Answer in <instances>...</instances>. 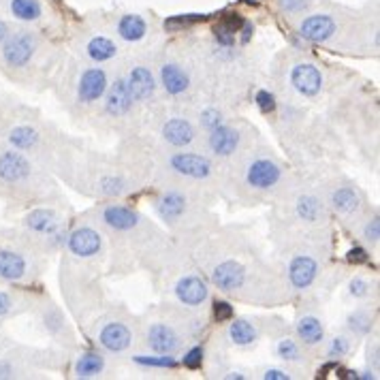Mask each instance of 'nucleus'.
Returning <instances> with one entry per match:
<instances>
[{
    "mask_svg": "<svg viewBox=\"0 0 380 380\" xmlns=\"http://www.w3.org/2000/svg\"><path fill=\"white\" fill-rule=\"evenodd\" d=\"M37 52V37L28 30H19L9 35L3 45V58L9 66H26Z\"/></svg>",
    "mask_w": 380,
    "mask_h": 380,
    "instance_id": "obj_1",
    "label": "nucleus"
},
{
    "mask_svg": "<svg viewBox=\"0 0 380 380\" xmlns=\"http://www.w3.org/2000/svg\"><path fill=\"white\" fill-rule=\"evenodd\" d=\"M338 33V21L329 13H316L299 24V35L310 43H327Z\"/></svg>",
    "mask_w": 380,
    "mask_h": 380,
    "instance_id": "obj_2",
    "label": "nucleus"
},
{
    "mask_svg": "<svg viewBox=\"0 0 380 380\" xmlns=\"http://www.w3.org/2000/svg\"><path fill=\"white\" fill-rule=\"evenodd\" d=\"M169 165L175 173H180L184 177H192V180H206V177L212 173V163L206 156L190 154V152L173 154Z\"/></svg>",
    "mask_w": 380,
    "mask_h": 380,
    "instance_id": "obj_3",
    "label": "nucleus"
},
{
    "mask_svg": "<svg viewBox=\"0 0 380 380\" xmlns=\"http://www.w3.org/2000/svg\"><path fill=\"white\" fill-rule=\"evenodd\" d=\"M280 175H282V171L273 161L259 159L246 169V182L252 188L267 190V188H271V186H275L278 182H280Z\"/></svg>",
    "mask_w": 380,
    "mask_h": 380,
    "instance_id": "obj_4",
    "label": "nucleus"
},
{
    "mask_svg": "<svg viewBox=\"0 0 380 380\" xmlns=\"http://www.w3.org/2000/svg\"><path fill=\"white\" fill-rule=\"evenodd\" d=\"M214 284L224 293H235L246 282V267L237 261H222L212 271Z\"/></svg>",
    "mask_w": 380,
    "mask_h": 380,
    "instance_id": "obj_5",
    "label": "nucleus"
},
{
    "mask_svg": "<svg viewBox=\"0 0 380 380\" xmlns=\"http://www.w3.org/2000/svg\"><path fill=\"white\" fill-rule=\"evenodd\" d=\"M30 175V163L19 152H3L0 154V180L5 184H19Z\"/></svg>",
    "mask_w": 380,
    "mask_h": 380,
    "instance_id": "obj_6",
    "label": "nucleus"
},
{
    "mask_svg": "<svg viewBox=\"0 0 380 380\" xmlns=\"http://www.w3.org/2000/svg\"><path fill=\"white\" fill-rule=\"evenodd\" d=\"M291 82L295 90L303 96H316L323 88V75L314 64L301 62L293 69L291 73Z\"/></svg>",
    "mask_w": 380,
    "mask_h": 380,
    "instance_id": "obj_7",
    "label": "nucleus"
},
{
    "mask_svg": "<svg viewBox=\"0 0 380 380\" xmlns=\"http://www.w3.org/2000/svg\"><path fill=\"white\" fill-rule=\"evenodd\" d=\"M107 90V75L103 69H88L82 80H80V88H78V96L82 103H94Z\"/></svg>",
    "mask_w": 380,
    "mask_h": 380,
    "instance_id": "obj_8",
    "label": "nucleus"
},
{
    "mask_svg": "<svg viewBox=\"0 0 380 380\" xmlns=\"http://www.w3.org/2000/svg\"><path fill=\"white\" fill-rule=\"evenodd\" d=\"M316 273H318L316 261L306 255L295 257L289 265V280L297 291H306L316 280Z\"/></svg>",
    "mask_w": 380,
    "mask_h": 380,
    "instance_id": "obj_9",
    "label": "nucleus"
},
{
    "mask_svg": "<svg viewBox=\"0 0 380 380\" xmlns=\"http://www.w3.org/2000/svg\"><path fill=\"white\" fill-rule=\"evenodd\" d=\"M175 295L184 306H201L210 297V289L199 275H186L175 284Z\"/></svg>",
    "mask_w": 380,
    "mask_h": 380,
    "instance_id": "obj_10",
    "label": "nucleus"
},
{
    "mask_svg": "<svg viewBox=\"0 0 380 380\" xmlns=\"http://www.w3.org/2000/svg\"><path fill=\"white\" fill-rule=\"evenodd\" d=\"M100 246H103V239L90 226L78 229L69 237V248L75 257H94L100 252Z\"/></svg>",
    "mask_w": 380,
    "mask_h": 380,
    "instance_id": "obj_11",
    "label": "nucleus"
},
{
    "mask_svg": "<svg viewBox=\"0 0 380 380\" xmlns=\"http://www.w3.org/2000/svg\"><path fill=\"white\" fill-rule=\"evenodd\" d=\"M147 346L159 354H171L180 346V338H177V334L169 325L156 323L147 329Z\"/></svg>",
    "mask_w": 380,
    "mask_h": 380,
    "instance_id": "obj_12",
    "label": "nucleus"
},
{
    "mask_svg": "<svg viewBox=\"0 0 380 380\" xmlns=\"http://www.w3.org/2000/svg\"><path fill=\"white\" fill-rule=\"evenodd\" d=\"M133 107V94L129 90V84L126 80H116L107 92V100H105V109L109 116L118 118V116H124Z\"/></svg>",
    "mask_w": 380,
    "mask_h": 380,
    "instance_id": "obj_13",
    "label": "nucleus"
},
{
    "mask_svg": "<svg viewBox=\"0 0 380 380\" xmlns=\"http://www.w3.org/2000/svg\"><path fill=\"white\" fill-rule=\"evenodd\" d=\"M239 145V133L231 126L218 124L210 131V147L218 156H231Z\"/></svg>",
    "mask_w": 380,
    "mask_h": 380,
    "instance_id": "obj_14",
    "label": "nucleus"
},
{
    "mask_svg": "<svg viewBox=\"0 0 380 380\" xmlns=\"http://www.w3.org/2000/svg\"><path fill=\"white\" fill-rule=\"evenodd\" d=\"M126 84H129L133 100H147L156 90L154 75H152L150 69H145V66H135L129 73V78H126Z\"/></svg>",
    "mask_w": 380,
    "mask_h": 380,
    "instance_id": "obj_15",
    "label": "nucleus"
},
{
    "mask_svg": "<svg viewBox=\"0 0 380 380\" xmlns=\"http://www.w3.org/2000/svg\"><path fill=\"white\" fill-rule=\"evenodd\" d=\"M163 139L175 147H186L194 141V129L188 120L173 118L163 126Z\"/></svg>",
    "mask_w": 380,
    "mask_h": 380,
    "instance_id": "obj_16",
    "label": "nucleus"
},
{
    "mask_svg": "<svg viewBox=\"0 0 380 380\" xmlns=\"http://www.w3.org/2000/svg\"><path fill=\"white\" fill-rule=\"evenodd\" d=\"M98 340L109 352H122L131 346V332H129V327L122 323H109L103 327Z\"/></svg>",
    "mask_w": 380,
    "mask_h": 380,
    "instance_id": "obj_17",
    "label": "nucleus"
},
{
    "mask_svg": "<svg viewBox=\"0 0 380 380\" xmlns=\"http://www.w3.org/2000/svg\"><path fill=\"white\" fill-rule=\"evenodd\" d=\"M161 82H163V88L169 94H173V96L184 94L188 90V84H190L186 71L180 64H175V62L163 64V69H161Z\"/></svg>",
    "mask_w": 380,
    "mask_h": 380,
    "instance_id": "obj_18",
    "label": "nucleus"
},
{
    "mask_svg": "<svg viewBox=\"0 0 380 380\" xmlns=\"http://www.w3.org/2000/svg\"><path fill=\"white\" fill-rule=\"evenodd\" d=\"M156 212L161 214L163 220L167 222H175L180 220L186 212V199L182 192H165L161 199H156Z\"/></svg>",
    "mask_w": 380,
    "mask_h": 380,
    "instance_id": "obj_19",
    "label": "nucleus"
},
{
    "mask_svg": "<svg viewBox=\"0 0 380 380\" xmlns=\"http://www.w3.org/2000/svg\"><path fill=\"white\" fill-rule=\"evenodd\" d=\"M26 275V259L19 252L13 250H0V278L9 282L21 280Z\"/></svg>",
    "mask_w": 380,
    "mask_h": 380,
    "instance_id": "obj_20",
    "label": "nucleus"
},
{
    "mask_svg": "<svg viewBox=\"0 0 380 380\" xmlns=\"http://www.w3.org/2000/svg\"><path fill=\"white\" fill-rule=\"evenodd\" d=\"M103 220L107 226L116 231H131L139 224V216L137 212L129 210V208H122V206H111L103 212Z\"/></svg>",
    "mask_w": 380,
    "mask_h": 380,
    "instance_id": "obj_21",
    "label": "nucleus"
},
{
    "mask_svg": "<svg viewBox=\"0 0 380 380\" xmlns=\"http://www.w3.org/2000/svg\"><path fill=\"white\" fill-rule=\"evenodd\" d=\"M26 226L41 235H54L60 226V218L52 210H35L26 216Z\"/></svg>",
    "mask_w": 380,
    "mask_h": 380,
    "instance_id": "obj_22",
    "label": "nucleus"
},
{
    "mask_svg": "<svg viewBox=\"0 0 380 380\" xmlns=\"http://www.w3.org/2000/svg\"><path fill=\"white\" fill-rule=\"evenodd\" d=\"M244 17L242 15H237V13H231V15H226V17H222L216 26H214V39L220 43V45H224V47H231L233 43H235V37H237V33L244 28Z\"/></svg>",
    "mask_w": 380,
    "mask_h": 380,
    "instance_id": "obj_23",
    "label": "nucleus"
},
{
    "mask_svg": "<svg viewBox=\"0 0 380 380\" xmlns=\"http://www.w3.org/2000/svg\"><path fill=\"white\" fill-rule=\"evenodd\" d=\"M147 33V24L141 15H135V13H126L120 17L118 21V35L129 41V43H135V41H141Z\"/></svg>",
    "mask_w": 380,
    "mask_h": 380,
    "instance_id": "obj_24",
    "label": "nucleus"
},
{
    "mask_svg": "<svg viewBox=\"0 0 380 380\" xmlns=\"http://www.w3.org/2000/svg\"><path fill=\"white\" fill-rule=\"evenodd\" d=\"M297 334H299V340H303V344L314 346L323 340L325 329H323V323L316 316H303L297 323Z\"/></svg>",
    "mask_w": 380,
    "mask_h": 380,
    "instance_id": "obj_25",
    "label": "nucleus"
},
{
    "mask_svg": "<svg viewBox=\"0 0 380 380\" xmlns=\"http://www.w3.org/2000/svg\"><path fill=\"white\" fill-rule=\"evenodd\" d=\"M297 216L306 222H318L325 218L323 203L314 194H303L297 199Z\"/></svg>",
    "mask_w": 380,
    "mask_h": 380,
    "instance_id": "obj_26",
    "label": "nucleus"
},
{
    "mask_svg": "<svg viewBox=\"0 0 380 380\" xmlns=\"http://www.w3.org/2000/svg\"><path fill=\"white\" fill-rule=\"evenodd\" d=\"M88 56L94 60V62H105V60H111L116 54H118V47L111 39L107 37H94L88 47H86Z\"/></svg>",
    "mask_w": 380,
    "mask_h": 380,
    "instance_id": "obj_27",
    "label": "nucleus"
},
{
    "mask_svg": "<svg viewBox=\"0 0 380 380\" xmlns=\"http://www.w3.org/2000/svg\"><path fill=\"white\" fill-rule=\"evenodd\" d=\"M11 15L21 21H37L43 15V7L39 0H11Z\"/></svg>",
    "mask_w": 380,
    "mask_h": 380,
    "instance_id": "obj_28",
    "label": "nucleus"
},
{
    "mask_svg": "<svg viewBox=\"0 0 380 380\" xmlns=\"http://www.w3.org/2000/svg\"><path fill=\"white\" fill-rule=\"evenodd\" d=\"M103 368H105V359L100 357V354L86 352L78 359V363H75V374H78L80 378H92V376H98L100 372H103Z\"/></svg>",
    "mask_w": 380,
    "mask_h": 380,
    "instance_id": "obj_29",
    "label": "nucleus"
},
{
    "mask_svg": "<svg viewBox=\"0 0 380 380\" xmlns=\"http://www.w3.org/2000/svg\"><path fill=\"white\" fill-rule=\"evenodd\" d=\"M332 203L338 212L342 214H352V212H357L359 210V194L354 192L352 188L348 186H342L338 190H334L332 194Z\"/></svg>",
    "mask_w": 380,
    "mask_h": 380,
    "instance_id": "obj_30",
    "label": "nucleus"
},
{
    "mask_svg": "<svg viewBox=\"0 0 380 380\" xmlns=\"http://www.w3.org/2000/svg\"><path fill=\"white\" fill-rule=\"evenodd\" d=\"M9 141L17 150H30L37 145L39 135L35 129H30V126H15V129L9 133Z\"/></svg>",
    "mask_w": 380,
    "mask_h": 380,
    "instance_id": "obj_31",
    "label": "nucleus"
},
{
    "mask_svg": "<svg viewBox=\"0 0 380 380\" xmlns=\"http://www.w3.org/2000/svg\"><path fill=\"white\" fill-rule=\"evenodd\" d=\"M229 336H231V340L235 344L246 346V344H252L257 340V329H255V325H250L248 320H235V323H231Z\"/></svg>",
    "mask_w": 380,
    "mask_h": 380,
    "instance_id": "obj_32",
    "label": "nucleus"
},
{
    "mask_svg": "<svg viewBox=\"0 0 380 380\" xmlns=\"http://www.w3.org/2000/svg\"><path fill=\"white\" fill-rule=\"evenodd\" d=\"M203 19H206V15H175V17H169L165 21V30L180 33V30H186V28L192 26V24L203 21Z\"/></svg>",
    "mask_w": 380,
    "mask_h": 380,
    "instance_id": "obj_33",
    "label": "nucleus"
},
{
    "mask_svg": "<svg viewBox=\"0 0 380 380\" xmlns=\"http://www.w3.org/2000/svg\"><path fill=\"white\" fill-rule=\"evenodd\" d=\"M278 354H280V357L287 359V361H299V357H301L299 346L293 340H289V338L278 342Z\"/></svg>",
    "mask_w": 380,
    "mask_h": 380,
    "instance_id": "obj_34",
    "label": "nucleus"
},
{
    "mask_svg": "<svg viewBox=\"0 0 380 380\" xmlns=\"http://www.w3.org/2000/svg\"><path fill=\"white\" fill-rule=\"evenodd\" d=\"M135 361L145 368H175V359L169 357V354H163V357H143V354H139V357H135Z\"/></svg>",
    "mask_w": 380,
    "mask_h": 380,
    "instance_id": "obj_35",
    "label": "nucleus"
},
{
    "mask_svg": "<svg viewBox=\"0 0 380 380\" xmlns=\"http://www.w3.org/2000/svg\"><path fill=\"white\" fill-rule=\"evenodd\" d=\"M350 329L352 332H357V334H368L370 329H372V320L368 314L363 312H357V314H352L350 316Z\"/></svg>",
    "mask_w": 380,
    "mask_h": 380,
    "instance_id": "obj_36",
    "label": "nucleus"
},
{
    "mask_svg": "<svg viewBox=\"0 0 380 380\" xmlns=\"http://www.w3.org/2000/svg\"><path fill=\"white\" fill-rule=\"evenodd\" d=\"M201 363H203V348L197 346V348H190L186 354H184V365L188 370H199Z\"/></svg>",
    "mask_w": 380,
    "mask_h": 380,
    "instance_id": "obj_37",
    "label": "nucleus"
},
{
    "mask_svg": "<svg viewBox=\"0 0 380 380\" xmlns=\"http://www.w3.org/2000/svg\"><path fill=\"white\" fill-rule=\"evenodd\" d=\"M233 306L231 303H226V301H216L214 303V316L218 323H224V320H231L233 318Z\"/></svg>",
    "mask_w": 380,
    "mask_h": 380,
    "instance_id": "obj_38",
    "label": "nucleus"
},
{
    "mask_svg": "<svg viewBox=\"0 0 380 380\" xmlns=\"http://www.w3.org/2000/svg\"><path fill=\"white\" fill-rule=\"evenodd\" d=\"M278 3H280L282 11L287 13H301L303 9H308L312 0H278Z\"/></svg>",
    "mask_w": 380,
    "mask_h": 380,
    "instance_id": "obj_39",
    "label": "nucleus"
},
{
    "mask_svg": "<svg viewBox=\"0 0 380 380\" xmlns=\"http://www.w3.org/2000/svg\"><path fill=\"white\" fill-rule=\"evenodd\" d=\"M257 105H259V109H261L263 114H271V111L275 109V98H273V94L261 90V92L257 94Z\"/></svg>",
    "mask_w": 380,
    "mask_h": 380,
    "instance_id": "obj_40",
    "label": "nucleus"
},
{
    "mask_svg": "<svg viewBox=\"0 0 380 380\" xmlns=\"http://www.w3.org/2000/svg\"><path fill=\"white\" fill-rule=\"evenodd\" d=\"M350 350V344H348V340L346 338H336L334 342H332V346H329V354L332 357H344V354Z\"/></svg>",
    "mask_w": 380,
    "mask_h": 380,
    "instance_id": "obj_41",
    "label": "nucleus"
},
{
    "mask_svg": "<svg viewBox=\"0 0 380 380\" xmlns=\"http://www.w3.org/2000/svg\"><path fill=\"white\" fill-rule=\"evenodd\" d=\"M363 237H365L370 244H376V242H378V237H380V222H378V218H372V220L365 224Z\"/></svg>",
    "mask_w": 380,
    "mask_h": 380,
    "instance_id": "obj_42",
    "label": "nucleus"
},
{
    "mask_svg": "<svg viewBox=\"0 0 380 380\" xmlns=\"http://www.w3.org/2000/svg\"><path fill=\"white\" fill-rule=\"evenodd\" d=\"M368 259H370V255H368V250H363V248H352V250L348 252V261L354 263V265L368 263Z\"/></svg>",
    "mask_w": 380,
    "mask_h": 380,
    "instance_id": "obj_43",
    "label": "nucleus"
},
{
    "mask_svg": "<svg viewBox=\"0 0 380 380\" xmlns=\"http://www.w3.org/2000/svg\"><path fill=\"white\" fill-rule=\"evenodd\" d=\"M368 282L365 280H361V278H357V280H352L350 282V295H354V297H363V295H368Z\"/></svg>",
    "mask_w": 380,
    "mask_h": 380,
    "instance_id": "obj_44",
    "label": "nucleus"
},
{
    "mask_svg": "<svg viewBox=\"0 0 380 380\" xmlns=\"http://www.w3.org/2000/svg\"><path fill=\"white\" fill-rule=\"evenodd\" d=\"M220 124V116H218V111L216 109H208L206 114H203V126L206 129H214V126H218Z\"/></svg>",
    "mask_w": 380,
    "mask_h": 380,
    "instance_id": "obj_45",
    "label": "nucleus"
},
{
    "mask_svg": "<svg viewBox=\"0 0 380 380\" xmlns=\"http://www.w3.org/2000/svg\"><path fill=\"white\" fill-rule=\"evenodd\" d=\"M11 308H13V299H11V295H7V293L0 291V316L9 314Z\"/></svg>",
    "mask_w": 380,
    "mask_h": 380,
    "instance_id": "obj_46",
    "label": "nucleus"
},
{
    "mask_svg": "<svg viewBox=\"0 0 380 380\" xmlns=\"http://www.w3.org/2000/svg\"><path fill=\"white\" fill-rule=\"evenodd\" d=\"M265 378H267V380H269V378H271V380H289L291 376H289L287 372H282V370H267V372H265Z\"/></svg>",
    "mask_w": 380,
    "mask_h": 380,
    "instance_id": "obj_47",
    "label": "nucleus"
},
{
    "mask_svg": "<svg viewBox=\"0 0 380 380\" xmlns=\"http://www.w3.org/2000/svg\"><path fill=\"white\" fill-rule=\"evenodd\" d=\"M9 35H11V30H9V24L0 19V43H5V39H7Z\"/></svg>",
    "mask_w": 380,
    "mask_h": 380,
    "instance_id": "obj_48",
    "label": "nucleus"
},
{
    "mask_svg": "<svg viewBox=\"0 0 380 380\" xmlns=\"http://www.w3.org/2000/svg\"><path fill=\"white\" fill-rule=\"evenodd\" d=\"M11 376H13V368L9 363L0 361V378H11Z\"/></svg>",
    "mask_w": 380,
    "mask_h": 380,
    "instance_id": "obj_49",
    "label": "nucleus"
}]
</instances>
